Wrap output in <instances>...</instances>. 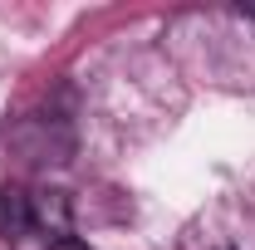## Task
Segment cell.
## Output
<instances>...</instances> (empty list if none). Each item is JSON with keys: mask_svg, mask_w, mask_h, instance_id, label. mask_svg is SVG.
<instances>
[{"mask_svg": "<svg viewBox=\"0 0 255 250\" xmlns=\"http://www.w3.org/2000/svg\"><path fill=\"white\" fill-rule=\"evenodd\" d=\"M39 231L34 221V196H25L20 187H0V236L5 241H25Z\"/></svg>", "mask_w": 255, "mask_h": 250, "instance_id": "cell-1", "label": "cell"}, {"mask_svg": "<svg viewBox=\"0 0 255 250\" xmlns=\"http://www.w3.org/2000/svg\"><path fill=\"white\" fill-rule=\"evenodd\" d=\"M49 250H94V246H84V241H74V236H59Z\"/></svg>", "mask_w": 255, "mask_h": 250, "instance_id": "cell-2", "label": "cell"}, {"mask_svg": "<svg viewBox=\"0 0 255 250\" xmlns=\"http://www.w3.org/2000/svg\"><path fill=\"white\" fill-rule=\"evenodd\" d=\"M246 15H251V20H255V5H251V10H246Z\"/></svg>", "mask_w": 255, "mask_h": 250, "instance_id": "cell-3", "label": "cell"}]
</instances>
